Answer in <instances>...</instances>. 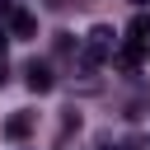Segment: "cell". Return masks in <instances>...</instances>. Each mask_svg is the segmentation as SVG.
Returning <instances> with one entry per match:
<instances>
[{
	"instance_id": "cell-1",
	"label": "cell",
	"mask_w": 150,
	"mask_h": 150,
	"mask_svg": "<svg viewBox=\"0 0 150 150\" xmlns=\"http://www.w3.org/2000/svg\"><path fill=\"white\" fill-rule=\"evenodd\" d=\"M108 56H117V33L108 28V23H94L89 28V38H84V47H80V66L84 70H94L98 61H108Z\"/></svg>"
},
{
	"instance_id": "cell-2",
	"label": "cell",
	"mask_w": 150,
	"mask_h": 150,
	"mask_svg": "<svg viewBox=\"0 0 150 150\" xmlns=\"http://www.w3.org/2000/svg\"><path fill=\"white\" fill-rule=\"evenodd\" d=\"M23 80H28V89H33V94H52V84H56V75H52V70H47L42 61H28Z\"/></svg>"
},
{
	"instance_id": "cell-3",
	"label": "cell",
	"mask_w": 150,
	"mask_h": 150,
	"mask_svg": "<svg viewBox=\"0 0 150 150\" xmlns=\"http://www.w3.org/2000/svg\"><path fill=\"white\" fill-rule=\"evenodd\" d=\"M141 56H145V42H131V38H127V42L117 47V56H112V61H117L122 70H136V66H141Z\"/></svg>"
},
{
	"instance_id": "cell-4",
	"label": "cell",
	"mask_w": 150,
	"mask_h": 150,
	"mask_svg": "<svg viewBox=\"0 0 150 150\" xmlns=\"http://www.w3.org/2000/svg\"><path fill=\"white\" fill-rule=\"evenodd\" d=\"M33 122H38V112H14V117L5 122V136H9V141H23V136L33 131Z\"/></svg>"
},
{
	"instance_id": "cell-5",
	"label": "cell",
	"mask_w": 150,
	"mask_h": 150,
	"mask_svg": "<svg viewBox=\"0 0 150 150\" xmlns=\"http://www.w3.org/2000/svg\"><path fill=\"white\" fill-rule=\"evenodd\" d=\"M9 33H14V38H33V33H38V19H33L28 9H19V14L9 19Z\"/></svg>"
},
{
	"instance_id": "cell-6",
	"label": "cell",
	"mask_w": 150,
	"mask_h": 150,
	"mask_svg": "<svg viewBox=\"0 0 150 150\" xmlns=\"http://www.w3.org/2000/svg\"><path fill=\"white\" fill-rule=\"evenodd\" d=\"M127 33H131V42H150V14H145V9H141V14H131Z\"/></svg>"
},
{
	"instance_id": "cell-7",
	"label": "cell",
	"mask_w": 150,
	"mask_h": 150,
	"mask_svg": "<svg viewBox=\"0 0 150 150\" xmlns=\"http://www.w3.org/2000/svg\"><path fill=\"white\" fill-rule=\"evenodd\" d=\"M56 52H61V56H70V52H80V47L70 42V33H56Z\"/></svg>"
},
{
	"instance_id": "cell-8",
	"label": "cell",
	"mask_w": 150,
	"mask_h": 150,
	"mask_svg": "<svg viewBox=\"0 0 150 150\" xmlns=\"http://www.w3.org/2000/svg\"><path fill=\"white\" fill-rule=\"evenodd\" d=\"M14 14H19V5L14 0H0V19H14Z\"/></svg>"
},
{
	"instance_id": "cell-9",
	"label": "cell",
	"mask_w": 150,
	"mask_h": 150,
	"mask_svg": "<svg viewBox=\"0 0 150 150\" xmlns=\"http://www.w3.org/2000/svg\"><path fill=\"white\" fill-rule=\"evenodd\" d=\"M122 150H145V141H141V136H131V141H127Z\"/></svg>"
},
{
	"instance_id": "cell-10",
	"label": "cell",
	"mask_w": 150,
	"mask_h": 150,
	"mask_svg": "<svg viewBox=\"0 0 150 150\" xmlns=\"http://www.w3.org/2000/svg\"><path fill=\"white\" fill-rule=\"evenodd\" d=\"M5 47H9V33L0 28V61H5Z\"/></svg>"
},
{
	"instance_id": "cell-11",
	"label": "cell",
	"mask_w": 150,
	"mask_h": 150,
	"mask_svg": "<svg viewBox=\"0 0 150 150\" xmlns=\"http://www.w3.org/2000/svg\"><path fill=\"white\" fill-rule=\"evenodd\" d=\"M131 5H136V14H141V9H145V5H150V0H131Z\"/></svg>"
},
{
	"instance_id": "cell-12",
	"label": "cell",
	"mask_w": 150,
	"mask_h": 150,
	"mask_svg": "<svg viewBox=\"0 0 150 150\" xmlns=\"http://www.w3.org/2000/svg\"><path fill=\"white\" fill-rule=\"evenodd\" d=\"M0 89H5V61H0Z\"/></svg>"
}]
</instances>
